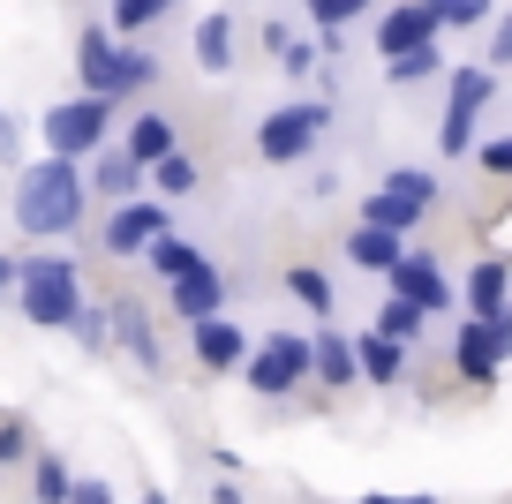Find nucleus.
Instances as JSON below:
<instances>
[{
	"mask_svg": "<svg viewBox=\"0 0 512 504\" xmlns=\"http://www.w3.org/2000/svg\"><path fill=\"white\" fill-rule=\"evenodd\" d=\"M151 271H159L166 286H181L189 271H204V256H196V249H189L181 234H166V241H151Z\"/></svg>",
	"mask_w": 512,
	"mask_h": 504,
	"instance_id": "18",
	"label": "nucleus"
},
{
	"mask_svg": "<svg viewBox=\"0 0 512 504\" xmlns=\"http://www.w3.org/2000/svg\"><path fill=\"white\" fill-rule=\"evenodd\" d=\"M452 362H460L467 384H490L497 362H505V347H497V324H482V316H467L460 331H452Z\"/></svg>",
	"mask_w": 512,
	"mask_h": 504,
	"instance_id": "9",
	"label": "nucleus"
},
{
	"mask_svg": "<svg viewBox=\"0 0 512 504\" xmlns=\"http://www.w3.org/2000/svg\"><path fill=\"white\" fill-rule=\"evenodd\" d=\"M136 181H144V166H136L128 151L98 158V189H106V196H136Z\"/></svg>",
	"mask_w": 512,
	"mask_h": 504,
	"instance_id": "25",
	"label": "nucleus"
},
{
	"mask_svg": "<svg viewBox=\"0 0 512 504\" xmlns=\"http://www.w3.org/2000/svg\"><path fill=\"white\" fill-rule=\"evenodd\" d=\"M362 504H437V497H362Z\"/></svg>",
	"mask_w": 512,
	"mask_h": 504,
	"instance_id": "41",
	"label": "nucleus"
},
{
	"mask_svg": "<svg viewBox=\"0 0 512 504\" xmlns=\"http://www.w3.org/2000/svg\"><path fill=\"white\" fill-rule=\"evenodd\" d=\"M151 181H159V196H189L196 189V158H166V166H151Z\"/></svg>",
	"mask_w": 512,
	"mask_h": 504,
	"instance_id": "30",
	"label": "nucleus"
},
{
	"mask_svg": "<svg viewBox=\"0 0 512 504\" xmlns=\"http://www.w3.org/2000/svg\"><path fill=\"white\" fill-rule=\"evenodd\" d=\"M76 339H83V347H106V316L83 309V316H76Z\"/></svg>",
	"mask_w": 512,
	"mask_h": 504,
	"instance_id": "37",
	"label": "nucleus"
},
{
	"mask_svg": "<svg viewBox=\"0 0 512 504\" xmlns=\"http://www.w3.org/2000/svg\"><path fill=\"white\" fill-rule=\"evenodd\" d=\"M166 294H174V316H181V324H211V316H226V279H219V271H189V279H181V286H166Z\"/></svg>",
	"mask_w": 512,
	"mask_h": 504,
	"instance_id": "10",
	"label": "nucleus"
},
{
	"mask_svg": "<svg viewBox=\"0 0 512 504\" xmlns=\"http://www.w3.org/2000/svg\"><path fill=\"white\" fill-rule=\"evenodd\" d=\"M422 76H437V46H422V53H400V61H392V83H422Z\"/></svg>",
	"mask_w": 512,
	"mask_h": 504,
	"instance_id": "33",
	"label": "nucleus"
},
{
	"mask_svg": "<svg viewBox=\"0 0 512 504\" xmlns=\"http://www.w3.org/2000/svg\"><path fill=\"white\" fill-rule=\"evenodd\" d=\"M16 294H23V316L31 324H53V331H76L83 316V294H76V264L68 256H31V264H16Z\"/></svg>",
	"mask_w": 512,
	"mask_h": 504,
	"instance_id": "2",
	"label": "nucleus"
},
{
	"mask_svg": "<svg viewBox=\"0 0 512 504\" xmlns=\"http://www.w3.org/2000/svg\"><path fill=\"white\" fill-rule=\"evenodd\" d=\"M317 136H324V106H279L272 121L256 128V151L272 158V166H294V158H309Z\"/></svg>",
	"mask_w": 512,
	"mask_h": 504,
	"instance_id": "5",
	"label": "nucleus"
},
{
	"mask_svg": "<svg viewBox=\"0 0 512 504\" xmlns=\"http://www.w3.org/2000/svg\"><path fill=\"white\" fill-rule=\"evenodd\" d=\"M113 339H121L144 369H159V339H151V324H144V309H136V301H121V309H113Z\"/></svg>",
	"mask_w": 512,
	"mask_h": 504,
	"instance_id": "17",
	"label": "nucleus"
},
{
	"mask_svg": "<svg viewBox=\"0 0 512 504\" xmlns=\"http://www.w3.org/2000/svg\"><path fill=\"white\" fill-rule=\"evenodd\" d=\"M76 68H83V98H113V68H121V46L106 31L76 38Z\"/></svg>",
	"mask_w": 512,
	"mask_h": 504,
	"instance_id": "11",
	"label": "nucleus"
},
{
	"mask_svg": "<svg viewBox=\"0 0 512 504\" xmlns=\"http://www.w3.org/2000/svg\"><path fill=\"white\" fill-rule=\"evenodd\" d=\"M490 61H512V16L497 23V31H490Z\"/></svg>",
	"mask_w": 512,
	"mask_h": 504,
	"instance_id": "39",
	"label": "nucleus"
},
{
	"mask_svg": "<svg viewBox=\"0 0 512 504\" xmlns=\"http://www.w3.org/2000/svg\"><path fill=\"white\" fill-rule=\"evenodd\" d=\"M309 354H317V384H354V377H362L354 339H339V331H317V339H309Z\"/></svg>",
	"mask_w": 512,
	"mask_h": 504,
	"instance_id": "14",
	"label": "nucleus"
},
{
	"mask_svg": "<svg viewBox=\"0 0 512 504\" xmlns=\"http://www.w3.org/2000/svg\"><path fill=\"white\" fill-rule=\"evenodd\" d=\"M445 106H452V113H482V106H490V76H482V68H460Z\"/></svg>",
	"mask_w": 512,
	"mask_h": 504,
	"instance_id": "26",
	"label": "nucleus"
},
{
	"mask_svg": "<svg viewBox=\"0 0 512 504\" xmlns=\"http://www.w3.org/2000/svg\"><path fill=\"white\" fill-rule=\"evenodd\" d=\"M8 279H16V264H8V256H0V294H8Z\"/></svg>",
	"mask_w": 512,
	"mask_h": 504,
	"instance_id": "42",
	"label": "nucleus"
},
{
	"mask_svg": "<svg viewBox=\"0 0 512 504\" xmlns=\"http://www.w3.org/2000/svg\"><path fill=\"white\" fill-rule=\"evenodd\" d=\"M68 504H113V489L106 482H76V489H68Z\"/></svg>",
	"mask_w": 512,
	"mask_h": 504,
	"instance_id": "38",
	"label": "nucleus"
},
{
	"mask_svg": "<svg viewBox=\"0 0 512 504\" xmlns=\"http://www.w3.org/2000/svg\"><path fill=\"white\" fill-rule=\"evenodd\" d=\"M422 8H430L445 31H452V23H460V31H467V23H490V0H422Z\"/></svg>",
	"mask_w": 512,
	"mask_h": 504,
	"instance_id": "28",
	"label": "nucleus"
},
{
	"mask_svg": "<svg viewBox=\"0 0 512 504\" xmlns=\"http://www.w3.org/2000/svg\"><path fill=\"white\" fill-rule=\"evenodd\" d=\"M128 158H136V166H166V158L181 151V136H174V121H166V113H144V121L128 128V143H121Z\"/></svg>",
	"mask_w": 512,
	"mask_h": 504,
	"instance_id": "13",
	"label": "nucleus"
},
{
	"mask_svg": "<svg viewBox=\"0 0 512 504\" xmlns=\"http://www.w3.org/2000/svg\"><path fill=\"white\" fill-rule=\"evenodd\" d=\"M196 362H204V369H249V339H241V324H226V316L196 324Z\"/></svg>",
	"mask_w": 512,
	"mask_h": 504,
	"instance_id": "12",
	"label": "nucleus"
},
{
	"mask_svg": "<svg viewBox=\"0 0 512 504\" xmlns=\"http://www.w3.org/2000/svg\"><path fill=\"white\" fill-rule=\"evenodd\" d=\"M196 61H204L211 76L234 61V23H226V16H204V23H196Z\"/></svg>",
	"mask_w": 512,
	"mask_h": 504,
	"instance_id": "19",
	"label": "nucleus"
},
{
	"mask_svg": "<svg viewBox=\"0 0 512 504\" xmlns=\"http://www.w3.org/2000/svg\"><path fill=\"white\" fill-rule=\"evenodd\" d=\"M287 294L302 301V309H317V316H332V279L324 271H309V264H294L287 271Z\"/></svg>",
	"mask_w": 512,
	"mask_h": 504,
	"instance_id": "22",
	"label": "nucleus"
},
{
	"mask_svg": "<svg viewBox=\"0 0 512 504\" xmlns=\"http://www.w3.org/2000/svg\"><path fill=\"white\" fill-rule=\"evenodd\" d=\"M437 31H445V23H437L430 8H422V0H400V8H392V16L377 23V46H384V61H400V53L437 46Z\"/></svg>",
	"mask_w": 512,
	"mask_h": 504,
	"instance_id": "7",
	"label": "nucleus"
},
{
	"mask_svg": "<svg viewBox=\"0 0 512 504\" xmlns=\"http://www.w3.org/2000/svg\"><path fill=\"white\" fill-rule=\"evenodd\" d=\"M362 8H369V0H309V16H317L324 31H339V23H347V16H362Z\"/></svg>",
	"mask_w": 512,
	"mask_h": 504,
	"instance_id": "34",
	"label": "nucleus"
},
{
	"mask_svg": "<svg viewBox=\"0 0 512 504\" xmlns=\"http://www.w3.org/2000/svg\"><path fill=\"white\" fill-rule=\"evenodd\" d=\"M415 219H422L415 204H400V196H384V189H377V196L362 204V226H377V234H407Z\"/></svg>",
	"mask_w": 512,
	"mask_h": 504,
	"instance_id": "20",
	"label": "nucleus"
},
{
	"mask_svg": "<svg viewBox=\"0 0 512 504\" xmlns=\"http://www.w3.org/2000/svg\"><path fill=\"white\" fill-rule=\"evenodd\" d=\"M83 219V174L68 166V158H46V166H31L16 189V226L23 234H68V226Z\"/></svg>",
	"mask_w": 512,
	"mask_h": 504,
	"instance_id": "1",
	"label": "nucleus"
},
{
	"mask_svg": "<svg viewBox=\"0 0 512 504\" xmlns=\"http://www.w3.org/2000/svg\"><path fill=\"white\" fill-rule=\"evenodd\" d=\"M490 324H497V347H505V354H512V301H505V309H497V316H490Z\"/></svg>",
	"mask_w": 512,
	"mask_h": 504,
	"instance_id": "40",
	"label": "nucleus"
},
{
	"mask_svg": "<svg viewBox=\"0 0 512 504\" xmlns=\"http://www.w3.org/2000/svg\"><path fill=\"white\" fill-rule=\"evenodd\" d=\"M151 241H166V204H121L106 219V249L113 256H136V249L151 256Z\"/></svg>",
	"mask_w": 512,
	"mask_h": 504,
	"instance_id": "8",
	"label": "nucleus"
},
{
	"mask_svg": "<svg viewBox=\"0 0 512 504\" xmlns=\"http://www.w3.org/2000/svg\"><path fill=\"white\" fill-rule=\"evenodd\" d=\"M68 489H76V474H68L61 459H38V497H46V504H68Z\"/></svg>",
	"mask_w": 512,
	"mask_h": 504,
	"instance_id": "32",
	"label": "nucleus"
},
{
	"mask_svg": "<svg viewBox=\"0 0 512 504\" xmlns=\"http://www.w3.org/2000/svg\"><path fill=\"white\" fill-rule=\"evenodd\" d=\"M354 362H362L369 384H392V377H400V347H392V339H354Z\"/></svg>",
	"mask_w": 512,
	"mask_h": 504,
	"instance_id": "21",
	"label": "nucleus"
},
{
	"mask_svg": "<svg viewBox=\"0 0 512 504\" xmlns=\"http://www.w3.org/2000/svg\"><path fill=\"white\" fill-rule=\"evenodd\" d=\"M31 452V437H23V422H0V467H8V459H23Z\"/></svg>",
	"mask_w": 512,
	"mask_h": 504,
	"instance_id": "35",
	"label": "nucleus"
},
{
	"mask_svg": "<svg viewBox=\"0 0 512 504\" xmlns=\"http://www.w3.org/2000/svg\"><path fill=\"white\" fill-rule=\"evenodd\" d=\"M46 143H53V158H68V166H76L83 151H98V143H106V98H68V106H53L46 113Z\"/></svg>",
	"mask_w": 512,
	"mask_h": 504,
	"instance_id": "4",
	"label": "nucleus"
},
{
	"mask_svg": "<svg viewBox=\"0 0 512 504\" xmlns=\"http://www.w3.org/2000/svg\"><path fill=\"white\" fill-rule=\"evenodd\" d=\"M377 339H392V347H415V339H422V309H407V301H384Z\"/></svg>",
	"mask_w": 512,
	"mask_h": 504,
	"instance_id": "23",
	"label": "nucleus"
},
{
	"mask_svg": "<svg viewBox=\"0 0 512 504\" xmlns=\"http://www.w3.org/2000/svg\"><path fill=\"white\" fill-rule=\"evenodd\" d=\"M347 256H354V264H362V271H392V264H400V256H407V241H400V234H377V226H354Z\"/></svg>",
	"mask_w": 512,
	"mask_h": 504,
	"instance_id": "16",
	"label": "nucleus"
},
{
	"mask_svg": "<svg viewBox=\"0 0 512 504\" xmlns=\"http://www.w3.org/2000/svg\"><path fill=\"white\" fill-rule=\"evenodd\" d=\"M482 151V166H490V174H512V136H497V143H475Z\"/></svg>",
	"mask_w": 512,
	"mask_h": 504,
	"instance_id": "36",
	"label": "nucleus"
},
{
	"mask_svg": "<svg viewBox=\"0 0 512 504\" xmlns=\"http://www.w3.org/2000/svg\"><path fill=\"white\" fill-rule=\"evenodd\" d=\"M249 392H264V399H279V392H294V384H309L317 377V354H309V339H294V331H272L264 347L249 354Z\"/></svg>",
	"mask_w": 512,
	"mask_h": 504,
	"instance_id": "3",
	"label": "nucleus"
},
{
	"mask_svg": "<svg viewBox=\"0 0 512 504\" xmlns=\"http://www.w3.org/2000/svg\"><path fill=\"white\" fill-rule=\"evenodd\" d=\"M174 0H113V31H144V23H159Z\"/></svg>",
	"mask_w": 512,
	"mask_h": 504,
	"instance_id": "29",
	"label": "nucleus"
},
{
	"mask_svg": "<svg viewBox=\"0 0 512 504\" xmlns=\"http://www.w3.org/2000/svg\"><path fill=\"white\" fill-rule=\"evenodd\" d=\"M505 301H512V271H505V264H475V279H467V316H482V324H490Z\"/></svg>",
	"mask_w": 512,
	"mask_h": 504,
	"instance_id": "15",
	"label": "nucleus"
},
{
	"mask_svg": "<svg viewBox=\"0 0 512 504\" xmlns=\"http://www.w3.org/2000/svg\"><path fill=\"white\" fill-rule=\"evenodd\" d=\"M151 76H159V61H151V53H121V68H113V98L136 91V83H151Z\"/></svg>",
	"mask_w": 512,
	"mask_h": 504,
	"instance_id": "31",
	"label": "nucleus"
},
{
	"mask_svg": "<svg viewBox=\"0 0 512 504\" xmlns=\"http://www.w3.org/2000/svg\"><path fill=\"white\" fill-rule=\"evenodd\" d=\"M437 151H445V158H467V151H475V113H452V106H445V128H437Z\"/></svg>",
	"mask_w": 512,
	"mask_h": 504,
	"instance_id": "27",
	"label": "nucleus"
},
{
	"mask_svg": "<svg viewBox=\"0 0 512 504\" xmlns=\"http://www.w3.org/2000/svg\"><path fill=\"white\" fill-rule=\"evenodd\" d=\"M384 279H392V301H407V309H422V316L452 309V286H445V271H437V256H422V249H407L400 264L384 271Z\"/></svg>",
	"mask_w": 512,
	"mask_h": 504,
	"instance_id": "6",
	"label": "nucleus"
},
{
	"mask_svg": "<svg viewBox=\"0 0 512 504\" xmlns=\"http://www.w3.org/2000/svg\"><path fill=\"white\" fill-rule=\"evenodd\" d=\"M384 196H400V204H415V211H430L437 204V181L422 174V166H400V174L384 181Z\"/></svg>",
	"mask_w": 512,
	"mask_h": 504,
	"instance_id": "24",
	"label": "nucleus"
}]
</instances>
